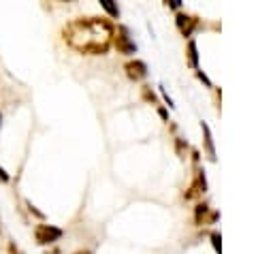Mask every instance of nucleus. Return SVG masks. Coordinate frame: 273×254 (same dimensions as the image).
<instances>
[{
  "label": "nucleus",
  "instance_id": "obj_7",
  "mask_svg": "<svg viewBox=\"0 0 273 254\" xmlns=\"http://www.w3.org/2000/svg\"><path fill=\"white\" fill-rule=\"evenodd\" d=\"M188 58H190V67L196 69L198 67V56H196V43L194 41L188 43Z\"/></svg>",
  "mask_w": 273,
  "mask_h": 254
},
{
  "label": "nucleus",
  "instance_id": "obj_10",
  "mask_svg": "<svg viewBox=\"0 0 273 254\" xmlns=\"http://www.w3.org/2000/svg\"><path fill=\"white\" fill-rule=\"evenodd\" d=\"M0 181H5V184L9 181V175L5 173V169H3V167H0Z\"/></svg>",
  "mask_w": 273,
  "mask_h": 254
},
{
  "label": "nucleus",
  "instance_id": "obj_8",
  "mask_svg": "<svg viewBox=\"0 0 273 254\" xmlns=\"http://www.w3.org/2000/svg\"><path fill=\"white\" fill-rule=\"evenodd\" d=\"M203 133H205V143H207V152H209V156L212 158H216L214 156V143H212V131H209V126L207 124H203Z\"/></svg>",
  "mask_w": 273,
  "mask_h": 254
},
{
  "label": "nucleus",
  "instance_id": "obj_1",
  "mask_svg": "<svg viewBox=\"0 0 273 254\" xmlns=\"http://www.w3.org/2000/svg\"><path fill=\"white\" fill-rule=\"evenodd\" d=\"M113 24L107 17H79L64 26V41L79 53L103 56L113 41Z\"/></svg>",
  "mask_w": 273,
  "mask_h": 254
},
{
  "label": "nucleus",
  "instance_id": "obj_12",
  "mask_svg": "<svg viewBox=\"0 0 273 254\" xmlns=\"http://www.w3.org/2000/svg\"><path fill=\"white\" fill-rule=\"evenodd\" d=\"M75 254H92L90 250H79V252H75Z\"/></svg>",
  "mask_w": 273,
  "mask_h": 254
},
{
  "label": "nucleus",
  "instance_id": "obj_11",
  "mask_svg": "<svg viewBox=\"0 0 273 254\" xmlns=\"http://www.w3.org/2000/svg\"><path fill=\"white\" fill-rule=\"evenodd\" d=\"M169 7H173V9H179V0H169Z\"/></svg>",
  "mask_w": 273,
  "mask_h": 254
},
{
  "label": "nucleus",
  "instance_id": "obj_6",
  "mask_svg": "<svg viewBox=\"0 0 273 254\" xmlns=\"http://www.w3.org/2000/svg\"><path fill=\"white\" fill-rule=\"evenodd\" d=\"M101 7H103L111 17H115V20L120 17V9H117V5H113L111 0H101Z\"/></svg>",
  "mask_w": 273,
  "mask_h": 254
},
{
  "label": "nucleus",
  "instance_id": "obj_13",
  "mask_svg": "<svg viewBox=\"0 0 273 254\" xmlns=\"http://www.w3.org/2000/svg\"><path fill=\"white\" fill-rule=\"evenodd\" d=\"M0 120H3V115H0Z\"/></svg>",
  "mask_w": 273,
  "mask_h": 254
},
{
  "label": "nucleus",
  "instance_id": "obj_9",
  "mask_svg": "<svg viewBox=\"0 0 273 254\" xmlns=\"http://www.w3.org/2000/svg\"><path fill=\"white\" fill-rule=\"evenodd\" d=\"M212 241H214V248H216V252L220 254L222 252V237H220V233H212Z\"/></svg>",
  "mask_w": 273,
  "mask_h": 254
},
{
  "label": "nucleus",
  "instance_id": "obj_4",
  "mask_svg": "<svg viewBox=\"0 0 273 254\" xmlns=\"http://www.w3.org/2000/svg\"><path fill=\"white\" fill-rule=\"evenodd\" d=\"M126 75H128L130 79L134 81H139L143 79L145 75H148V65H145L143 60H130V62H126Z\"/></svg>",
  "mask_w": 273,
  "mask_h": 254
},
{
  "label": "nucleus",
  "instance_id": "obj_5",
  "mask_svg": "<svg viewBox=\"0 0 273 254\" xmlns=\"http://www.w3.org/2000/svg\"><path fill=\"white\" fill-rule=\"evenodd\" d=\"M177 28H179V32L184 34V36H190L192 34V30L196 28V20L192 15H186V13H177Z\"/></svg>",
  "mask_w": 273,
  "mask_h": 254
},
{
  "label": "nucleus",
  "instance_id": "obj_2",
  "mask_svg": "<svg viewBox=\"0 0 273 254\" xmlns=\"http://www.w3.org/2000/svg\"><path fill=\"white\" fill-rule=\"evenodd\" d=\"M62 237V229L53 224H36L34 226V239L39 246H51Z\"/></svg>",
  "mask_w": 273,
  "mask_h": 254
},
{
  "label": "nucleus",
  "instance_id": "obj_3",
  "mask_svg": "<svg viewBox=\"0 0 273 254\" xmlns=\"http://www.w3.org/2000/svg\"><path fill=\"white\" fill-rule=\"evenodd\" d=\"M113 43H115L117 51L124 53V56H132V53H136V45L128 36V30H126L124 26H120L117 32H113Z\"/></svg>",
  "mask_w": 273,
  "mask_h": 254
}]
</instances>
